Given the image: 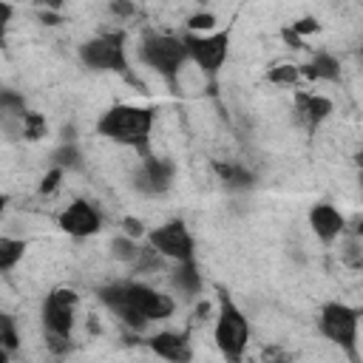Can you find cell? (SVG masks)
I'll return each instance as SVG.
<instances>
[{"label":"cell","instance_id":"cell-1","mask_svg":"<svg viewBox=\"0 0 363 363\" xmlns=\"http://www.w3.org/2000/svg\"><path fill=\"white\" fill-rule=\"evenodd\" d=\"M96 298L113 312L125 326L130 329H145L147 323L167 320L176 312L173 295L145 284V281H113L96 289Z\"/></svg>","mask_w":363,"mask_h":363},{"label":"cell","instance_id":"cell-2","mask_svg":"<svg viewBox=\"0 0 363 363\" xmlns=\"http://www.w3.org/2000/svg\"><path fill=\"white\" fill-rule=\"evenodd\" d=\"M153 122H156V111L147 105H136V102H119L111 105L99 113L96 119V133L111 139L113 145L130 147L142 156H150V133H153Z\"/></svg>","mask_w":363,"mask_h":363},{"label":"cell","instance_id":"cell-3","mask_svg":"<svg viewBox=\"0 0 363 363\" xmlns=\"http://www.w3.org/2000/svg\"><path fill=\"white\" fill-rule=\"evenodd\" d=\"M250 337H252V329H250V318L244 315V309L227 292H218L216 323H213V343H216L218 354L227 363H241L244 352L250 346Z\"/></svg>","mask_w":363,"mask_h":363},{"label":"cell","instance_id":"cell-4","mask_svg":"<svg viewBox=\"0 0 363 363\" xmlns=\"http://www.w3.org/2000/svg\"><path fill=\"white\" fill-rule=\"evenodd\" d=\"M139 60L150 71H156L170 88H176V79H179L184 62H190L184 34L176 37L167 31H147L139 43Z\"/></svg>","mask_w":363,"mask_h":363},{"label":"cell","instance_id":"cell-5","mask_svg":"<svg viewBox=\"0 0 363 363\" xmlns=\"http://www.w3.org/2000/svg\"><path fill=\"white\" fill-rule=\"evenodd\" d=\"M79 62L99 74H122L130 77L128 65V37L122 28L102 31L79 45Z\"/></svg>","mask_w":363,"mask_h":363},{"label":"cell","instance_id":"cell-6","mask_svg":"<svg viewBox=\"0 0 363 363\" xmlns=\"http://www.w3.org/2000/svg\"><path fill=\"white\" fill-rule=\"evenodd\" d=\"M360 318L363 312L357 306H349L343 301H326L318 312V329L320 335L346 352L357 363V335H360Z\"/></svg>","mask_w":363,"mask_h":363},{"label":"cell","instance_id":"cell-7","mask_svg":"<svg viewBox=\"0 0 363 363\" xmlns=\"http://www.w3.org/2000/svg\"><path fill=\"white\" fill-rule=\"evenodd\" d=\"M230 37H233L230 28H218L210 34H184L190 62H196L207 79H216L218 71L224 68L230 57Z\"/></svg>","mask_w":363,"mask_h":363},{"label":"cell","instance_id":"cell-8","mask_svg":"<svg viewBox=\"0 0 363 363\" xmlns=\"http://www.w3.org/2000/svg\"><path fill=\"white\" fill-rule=\"evenodd\" d=\"M147 247H153L162 258H167L173 264L196 261V238L182 218H170V221L147 230Z\"/></svg>","mask_w":363,"mask_h":363},{"label":"cell","instance_id":"cell-9","mask_svg":"<svg viewBox=\"0 0 363 363\" xmlns=\"http://www.w3.org/2000/svg\"><path fill=\"white\" fill-rule=\"evenodd\" d=\"M77 306H79V295L71 286H54L43 301L45 335H57V337L71 340L74 323H77Z\"/></svg>","mask_w":363,"mask_h":363},{"label":"cell","instance_id":"cell-10","mask_svg":"<svg viewBox=\"0 0 363 363\" xmlns=\"http://www.w3.org/2000/svg\"><path fill=\"white\" fill-rule=\"evenodd\" d=\"M57 227L71 235V238H91L102 230V213L94 201L88 199H74L60 216H57Z\"/></svg>","mask_w":363,"mask_h":363},{"label":"cell","instance_id":"cell-11","mask_svg":"<svg viewBox=\"0 0 363 363\" xmlns=\"http://www.w3.org/2000/svg\"><path fill=\"white\" fill-rule=\"evenodd\" d=\"M173 176H176V167L167 162V159H156V156H145L142 164L136 167L133 173V187L142 193V196H164L170 187H173Z\"/></svg>","mask_w":363,"mask_h":363},{"label":"cell","instance_id":"cell-12","mask_svg":"<svg viewBox=\"0 0 363 363\" xmlns=\"http://www.w3.org/2000/svg\"><path fill=\"white\" fill-rule=\"evenodd\" d=\"M346 227H349V221L335 204L318 201V204L309 207V230L318 235V241L332 244L335 238H340L346 233Z\"/></svg>","mask_w":363,"mask_h":363},{"label":"cell","instance_id":"cell-13","mask_svg":"<svg viewBox=\"0 0 363 363\" xmlns=\"http://www.w3.org/2000/svg\"><path fill=\"white\" fill-rule=\"evenodd\" d=\"M147 349L164 363H193V346L182 332H156L147 337Z\"/></svg>","mask_w":363,"mask_h":363},{"label":"cell","instance_id":"cell-14","mask_svg":"<svg viewBox=\"0 0 363 363\" xmlns=\"http://www.w3.org/2000/svg\"><path fill=\"white\" fill-rule=\"evenodd\" d=\"M332 111H335V105H332L329 96H323V94H309V91H295V113H298L301 125H303L309 133H315V130L332 116Z\"/></svg>","mask_w":363,"mask_h":363},{"label":"cell","instance_id":"cell-15","mask_svg":"<svg viewBox=\"0 0 363 363\" xmlns=\"http://www.w3.org/2000/svg\"><path fill=\"white\" fill-rule=\"evenodd\" d=\"M303 79L309 82H337L340 79V60L329 51H315L303 65H301Z\"/></svg>","mask_w":363,"mask_h":363},{"label":"cell","instance_id":"cell-16","mask_svg":"<svg viewBox=\"0 0 363 363\" xmlns=\"http://www.w3.org/2000/svg\"><path fill=\"white\" fill-rule=\"evenodd\" d=\"M170 286L184 295V298H196L201 289H204V278L199 272V264L196 261H184V264H173L170 269Z\"/></svg>","mask_w":363,"mask_h":363},{"label":"cell","instance_id":"cell-17","mask_svg":"<svg viewBox=\"0 0 363 363\" xmlns=\"http://www.w3.org/2000/svg\"><path fill=\"white\" fill-rule=\"evenodd\" d=\"M216 173L224 182V187L233 193H244L255 184V176L244 164H235V162H216Z\"/></svg>","mask_w":363,"mask_h":363},{"label":"cell","instance_id":"cell-18","mask_svg":"<svg viewBox=\"0 0 363 363\" xmlns=\"http://www.w3.org/2000/svg\"><path fill=\"white\" fill-rule=\"evenodd\" d=\"M26 255V241L23 238H11L3 235L0 238V272H11Z\"/></svg>","mask_w":363,"mask_h":363},{"label":"cell","instance_id":"cell-19","mask_svg":"<svg viewBox=\"0 0 363 363\" xmlns=\"http://www.w3.org/2000/svg\"><path fill=\"white\" fill-rule=\"evenodd\" d=\"M142 250H145V247H142L136 238H128V235H116V238L111 241L113 258L122 261V264H128V267H136V261L142 258Z\"/></svg>","mask_w":363,"mask_h":363},{"label":"cell","instance_id":"cell-20","mask_svg":"<svg viewBox=\"0 0 363 363\" xmlns=\"http://www.w3.org/2000/svg\"><path fill=\"white\" fill-rule=\"evenodd\" d=\"M51 164L60 170H79L82 167V153L74 142H62L54 153H51Z\"/></svg>","mask_w":363,"mask_h":363},{"label":"cell","instance_id":"cell-21","mask_svg":"<svg viewBox=\"0 0 363 363\" xmlns=\"http://www.w3.org/2000/svg\"><path fill=\"white\" fill-rule=\"evenodd\" d=\"M267 79L272 82V85H284V88H295L301 79H303V74H301V65H292V62H284V65H275V68H269L267 71Z\"/></svg>","mask_w":363,"mask_h":363},{"label":"cell","instance_id":"cell-22","mask_svg":"<svg viewBox=\"0 0 363 363\" xmlns=\"http://www.w3.org/2000/svg\"><path fill=\"white\" fill-rule=\"evenodd\" d=\"M20 349V335H17V323L11 315H0V352L14 354Z\"/></svg>","mask_w":363,"mask_h":363},{"label":"cell","instance_id":"cell-23","mask_svg":"<svg viewBox=\"0 0 363 363\" xmlns=\"http://www.w3.org/2000/svg\"><path fill=\"white\" fill-rule=\"evenodd\" d=\"M45 130H48L45 116H43V113H37V111H28V113L20 119V133H23L26 139H31V142L43 139V136H45Z\"/></svg>","mask_w":363,"mask_h":363},{"label":"cell","instance_id":"cell-24","mask_svg":"<svg viewBox=\"0 0 363 363\" xmlns=\"http://www.w3.org/2000/svg\"><path fill=\"white\" fill-rule=\"evenodd\" d=\"M216 14L213 11H196L187 17V34H210V31H218L216 28Z\"/></svg>","mask_w":363,"mask_h":363},{"label":"cell","instance_id":"cell-25","mask_svg":"<svg viewBox=\"0 0 363 363\" xmlns=\"http://www.w3.org/2000/svg\"><path fill=\"white\" fill-rule=\"evenodd\" d=\"M0 105H3V111H6L9 116H17V119H23V116L28 113L26 99H23L20 94H14V91H3V94H0Z\"/></svg>","mask_w":363,"mask_h":363},{"label":"cell","instance_id":"cell-26","mask_svg":"<svg viewBox=\"0 0 363 363\" xmlns=\"http://www.w3.org/2000/svg\"><path fill=\"white\" fill-rule=\"evenodd\" d=\"M286 28H289V31H292L295 37H301V40H303V37H309V34H315V31H320V23H318L315 17H301V20H295V23H289Z\"/></svg>","mask_w":363,"mask_h":363},{"label":"cell","instance_id":"cell-27","mask_svg":"<svg viewBox=\"0 0 363 363\" xmlns=\"http://www.w3.org/2000/svg\"><path fill=\"white\" fill-rule=\"evenodd\" d=\"M62 176H65V170H60V167L51 164V170H48V173L43 176V182H40V193H43V196H51V193L60 187V179H62Z\"/></svg>","mask_w":363,"mask_h":363},{"label":"cell","instance_id":"cell-28","mask_svg":"<svg viewBox=\"0 0 363 363\" xmlns=\"http://www.w3.org/2000/svg\"><path fill=\"white\" fill-rule=\"evenodd\" d=\"M122 235L142 241V238H147V230H145V224L139 218H122Z\"/></svg>","mask_w":363,"mask_h":363},{"label":"cell","instance_id":"cell-29","mask_svg":"<svg viewBox=\"0 0 363 363\" xmlns=\"http://www.w3.org/2000/svg\"><path fill=\"white\" fill-rule=\"evenodd\" d=\"M264 363H292V354L281 346H267L264 349Z\"/></svg>","mask_w":363,"mask_h":363},{"label":"cell","instance_id":"cell-30","mask_svg":"<svg viewBox=\"0 0 363 363\" xmlns=\"http://www.w3.org/2000/svg\"><path fill=\"white\" fill-rule=\"evenodd\" d=\"M136 9L130 3H111V14H119V17H130Z\"/></svg>","mask_w":363,"mask_h":363},{"label":"cell","instance_id":"cell-31","mask_svg":"<svg viewBox=\"0 0 363 363\" xmlns=\"http://www.w3.org/2000/svg\"><path fill=\"white\" fill-rule=\"evenodd\" d=\"M281 37L286 40V45H289V48H303V40H301V37H295L289 28H284V31H281Z\"/></svg>","mask_w":363,"mask_h":363},{"label":"cell","instance_id":"cell-32","mask_svg":"<svg viewBox=\"0 0 363 363\" xmlns=\"http://www.w3.org/2000/svg\"><path fill=\"white\" fill-rule=\"evenodd\" d=\"M352 233H354V235H363V218H357V221H354V227H352Z\"/></svg>","mask_w":363,"mask_h":363},{"label":"cell","instance_id":"cell-33","mask_svg":"<svg viewBox=\"0 0 363 363\" xmlns=\"http://www.w3.org/2000/svg\"><path fill=\"white\" fill-rule=\"evenodd\" d=\"M354 164H357V167H360V173H363V150L354 156Z\"/></svg>","mask_w":363,"mask_h":363},{"label":"cell","instance_id":"cell-34","mask_svg":"<svg viewBox=\"0 0 363 363\" xmlns=\"http://www.w3.org/2000/svg\"><path fill=\"white\" fill-rule=\"evenodd\" d=\"M360 187H363V173H360Z\"/></svg>","mask_w":363,"mask_h":363}]
</instances>
